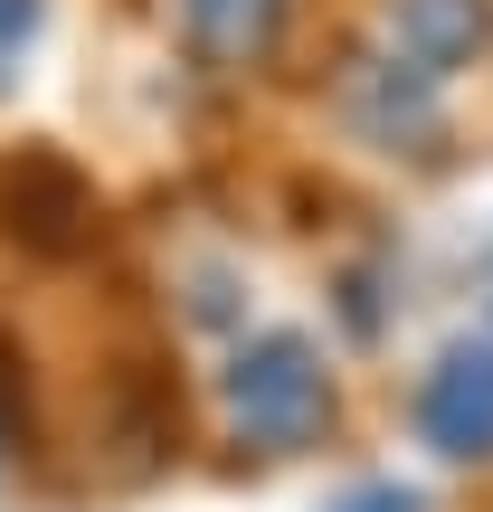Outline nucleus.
<instances>
[{"mask_svg":"<svg viewBox=\"0 0 493 512\" xmlns=\"http://www.w3.org/2000/svg\"><path fill=\"white\" fill-rule=\"evenodd\" d=\"M219 408H228L247 456H313V446L342 427V380H332L313 332L266 323V332H247V342H228Z\"/></svg>","mask_w":493,"mask_h":512,"instance_id":"1","label":"nucleus"},{"mask_svg":"<svg viewBox=\"0 0 493 512\" xmlns=\"http://www.w3.org/2000/svg\"><path fill=\"white\" fill-rule=\"evenodd\" d=\"M332 114H342V133L361 152H437L446 143V86L418 76L408 57H389L380 38H361V48L342 57Z\"/></svg>","mask_w":493,"mask_h":512,"instance_id":"2","label":"nucleus"},{"mask_svg":"<svg viewBox=\"0 0 493 512\" xmlns=\"http://www.w3.org/2000/svg\"><path fill=\"white\" fill-rule=\"evenodd\" d=\"M408 427L437 465H493V332H456L408 389Z\"/></svg>","mask_w":493,"mask_h":512,"instance_id":"3","label":"nucleus"},{"mask_svg":"<svg viewBox=\"0 0 493 512\" xmlns=\"http://www.w3.org/2000/svg\"><path fill=\"white\" fill-rule=\"evenodd\" d=\"M370 38H380L389 57H408L418 76L456 86L465 67L493 57V0H380Z\"/></svg>","mask_w":493,"mask_h":512,"instance_id":"4","label":"nucleus"},{"mask_svg":"<svg viewBox=\"0 0 493 512\" xmlns=\"http://www.w3.org/2000/svg\"><path fill=\"white\" fill-rule=\"evenodd\" d=\"M171 19H181L190 57H200L209 76H256L275 48H285L294 0H171Z\"/></svg>","mask_w":493,"mask_h":512,"instance_id":"5","label":"nucleus"},{"mask_svg":"<svg viewBox=\"0 0 493 512\" xmlns=\"http://www.w3.org/2000/svg\"><path fill=\"white\" fill-rule=\"evenodd\" d=\"M38 19H48V0H0V95H10V86H19V67H29Z\"/></svg>","mask_w":493,"mask_h":512,"instance_id":"6","label":"nucleus"},{"mask_svg":"<svg viewBox=\"0 0 493 512\" xmlns=\"http://www.w3.org/2000/svg\"><path fill=\"white\" fill-rule=\"evenodd\" d=\"M323 512H427L418 484H389V475H370V484H351V494H332Z\"/></svg>","mask_w":493,"mask_h":512,"instance_id":"7","label":"nucleus"}]
</instances>
